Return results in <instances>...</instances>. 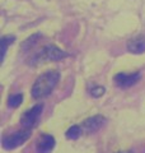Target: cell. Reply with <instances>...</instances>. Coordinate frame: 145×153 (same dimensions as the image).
<instances>
[{"instance_id": "obj_1", "label": "cell", "mask_w": 145, "mask_h": 153, "mask_svg": "<svg viewBox=\"0 0 145 153\" xmlns=\"http://www.w3.org/2000/svg\"><path fill=\"white\" fill-rule=\"evenodd\" d=\"M59 79H60V74L56 70H48L42 73L41 75H38V78L35 80L31 89L32 97L35 100H38L48 96L54 91L56 84L59 83Z\"/></svg>"}, {"instance_id": "obj_2", "label": "cell", "mask_w": 145, "mask_h": 153, "mask_svg": "<svg viewBox=\"0 0 145 153\" xmlns=\"http://www.w3.org/2000/svg\"><path fill=\"white\" fill-rule=\"evenodd\" d=\"M69 56V54L65 51H62L55 45H47L43 49L37 52V54L32 57L31 64L32 65H37L41 63H46V61H60L64 60Z\"/></svg>"}, {"instance_id": "obj_3", "label": "cell", "mask_w": 145, "mask_h": 153, "mask_svg": "<svg viewBox=\"0 0 145 153\" xmlns=\"http://www.w3.org/2000/svg\"><path fill=\"white\" fill-rule=\"evenodd\" d=\"M31 133H32V129H22V130L13 133L8 137H4L1 142L3 148H5L7 151L16 149L17 147L22 146L23 143H26L28 140V138L31 137Z\"/></svg>"}, {"instance_id": "obj_4", "label": "cell", "mask_w": 145, "mask_h": 153, "mask_svg": "<svg viewBox=\"0 0 145 153\" xmlns=\"http://www.w3.org/2000/svg\"><path fill=\"white\" fill-rule=\"evenodd\" d=\"M43 111V105L42 103H37L30 110H27L26 112L22 115L21 117V125L24 129H32V126L36 124L37 119L40 117V115Z\"/></svg>"}, {"instance_id": "obj_5", "label": "cell", "mask_w": 145, "mask_h": 153, "mask_svg": "<svg viewBox=\"0 0 145 153\" xmlns=\"http://www.w3.org/2000/svg\"><path fill=\"white\" fill-rule=\"evenodd\" d=\"M140 71H135V73H118L115 75V83L118 85L120 88H129L134 85L140 79Z\"/></svg>"}, {"instance_id": "obj_6", "label": "cell", "mask_w": 145, "mask_h": 153, "mask_svg": "<svg viewBox=\"0 0 145 153\" xmlns=\"http://www.w3.org/2000/svg\"><path fill=\"white\" fill-rule=\"evenodd\" d=\"M107 123V119L102 115H95V116L88 117L83 123V129L87 133H95L98 131L101 128H103Z\"/></svg>"}, {"instance_id": "obj_7", "label": "cell", "mask_w": 145, "mask_h": 153, "mask_svg": "<svg viewBox=\"0 0 145 153\" xmlns=\"http://www.w3.org/2000/svg\"><path fill=\"white\" fill-rule=\"evenodd\" d=\"M127 51L135 55L145 52V36L139 35L136 37L130 38L127 41Z\"/></svg>"}, {"instance_id": "obj_8", "label": "cell", "mask_w": 145, "mask_h": 153, "mask_svg": "<svg viewBox=\"0 0 145 153\" xmlns=\"http://www.w3.org/2000/svg\"><path fill=\"white\" fill-rule=\"evenodd\" d=\"M55 148V138L50 134H43L37 142V153H51Z\"/></svg>"}, {"instance_id": "obj_9", "label": "cell", "mask_w": 145, "mask_h": 153, "mask_svg": "<svg viewBox=\"0 0 145 153\" xmlns=\"http://www.w3.org/2000/svg\"><path fill=\"white\" fill-rule=\"evenodd\" d=\"M14 40H16L14 36H3L1 37V40H0V47H1V61H4L8 46L10 45L12 42H14Z\"/></svg>"}, {"instance_id": "obj_10", "label": "cell", "mask_w": 145, "mask_h": 153, "mask_svg": "<svg viewBox=\"0 0 145 153\" xmlns=\"http://www.w3.org/2000/svg\"><path fill=\"white\" fill-rule=\"evenodd\" d=\"M80 134H81V128L79 125H72L66 130L65 135H66L67 139L75 140V139H78V138L80 137Z\"/></svg>"}, {"instance_id": "obj_11", "label": "cell", "mask_w": 145, "mask_h": 153, "mask_svg": "<svg viewBox=\"0 0 145 153\" xmlns=\"http://www.w3.org/2000/svg\"><path fill=\"white\" fill-rule=\"evenodd\" d=\"M22 102H23V94L22 93L12 94V96H9V98H8V105L10 107H13V108L18 107Z\"/></svg>"}, {"instance_id": "obj_12", "label": "cell", "mask_w": 145, "mask_h": 153, "mask_svg": "<svg viewBox=\"0 0 145 153\" xmlns=\"http://www.w3.org/2000/svg\"><path fill=\"white\" fill-rule=\"evenodd\" d=\"M89 92H90V94L93 96V97L99 98V97H102V96L104 94L106 88L103 87V85H93V87L89 89Z\"/></svg>"}, {"instance_id": "obj_13", "label": "cell", "mask_w": 145, "mask_h": 153, "mask_svg": "<svg viewBox=\"0 0 145 153\" xmlns=\"http://www.w3.org/2000/svg\"><path fill=\"white\" fill-rule=\"evenodd\" d=\"M40 37V33H36V35H33V36H31L30 38H28L27 41H24V44H23V47L22 49L23 50H27V49H30L31 46H33L35 45V42H36V40Z\"/></svg>"}]
</instances>
